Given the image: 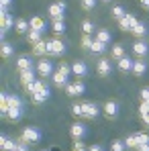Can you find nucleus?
<instances>
[{"label":"nucleus","mask_w":149,"mask_h":151,"mask_svg":"<svg viewBox=\"0 0 149 151\" xmlns=\"http://www.w3.org/2000/svg\"><path fill=\"white\" fill-rule=\"evenodd\" d=\"M21 141H25V143H39L41 141V131L37 127H27L25 131H23Z\"/></svg>","instance_id":"1"},{"label":"nucleus","mask_w":149,"mask_h":151,"mask_svg":"<svg viewBox=\"0 0 149 151\" xmlns=\"http://www.w3.org/2000/svg\"><path fill=\"white\" fill-rule=\"evenodd\" d=\"M49 17L53 21H63V17H66V2H53L49 6Z\"/></svg>","instance_id":"2"},{"label":"nucleus","mask_w":149,"mask_h":151,"mask_svg":"<svg viewBox=\"0 0 149 151\" xmlns=\"http://www.w3.org/2000/svg\"><path fill=\"white\" fill-rule=\"evenodd\" d=\"M63 53H66V43H61L59 39L47 41V55H63Z\"/></svg>","instance_id":"3"},{"label":"nucleus","mask_w":149,"mask_h":151,"mask_svg":"<svg viewBox=\"0 0 149 151\" xmlns=\"http://www.w3.org/2000/svg\"><path fill=\"white\" fill-rule=\"evenodd\" d=\"M137 23H139V21H137V19H135V17H133V14H125L123 19H121V21H119V27H121V29H123V31H133V29H135V25H137Z\"/></svg>","instance_id":"4"},{"label":"nucleus","mask_w":149,"mask_h":151,"mask_svg":"<svg viewBox=\"0 0 149 151\" xmlns=\"http://www.w3.org/2000/svg\"><path fill=\"white\" fill-rule=\"evenodd\" d=\"M14 25H17V21H12V14H10V12H4V14H2V29H0L2 39H4L6 31H8V29H12Z\"/></svg>","instance_id":"5"},{"label":"nucleus","mask_w":149,"mask_h":151,"mask_svg":"<svg viewBox=\"0 0 149 151\" xmlns=\"http://www.w3.org/2000/svg\"><path fill=\"white\" fill-rule=\"evenodd\" d=\"M66 92H68V96H80V94H84V92H86V86H84L82 82L68 84V86H66Z\"/></svg>","instance_id":"6"},{"label":"nucleus","mask_w":149,"mask_h":151,"mask_svg":"<svg viewBox=\"0 0 149 151\" xmlns=\"http://www.w3.org/2000/svg\"><path fill=\"white\" fill-rule=\"evenodd\" d=\"M37 74L39 76H53V65L49 59H41L37 63Z\"/></svg>","instance_id":"7"},{"label":"nucleus","mask_w":149,"mask_h":151,"mask_svg":"<svg viewBox=\"0 0 149 151\" xmlns=\"http://www.w3.org/2000/svg\"><path fill=\"white\" fill-rule=\"evenodd\" d=\"M98 114H100L98 104H94V102H86L84 104V116L86 119H96Z\"/></svg>","instance_id":"8"},{"label":"nucleus","mask_w":149,"mask_h":151,"mask_svg":"<svg viewBox=\"0 0 149 151\" xmlns=\"http://www.w3.org/2000/svg\"><path fill=\"white\" fill-rule=\"evenodd\" d=\"M49 96H51L49 88H45V90H39V92L31 94V98H33V102H35V104H43L45 100H49Z\"/></svg>","instance_id":"9"},{"label":"nucleus","mask_w":149,"mask_h":151,"mask_svg":"<svg viewBox=\"0 0 149 151\" xmlns=\"http://www.w3.org/2000/svg\"><path fill=\"white\" fill-rule=\"evenodd\" d=\"M104 112H106V116H108V119H117V116H119V104H117V102H106V104H104Z\"/></svg>","instance_id":"10"},{"label":"nucleus","mask_w":149,"mask_h":151,"mask_svg":"<svg viewBox=\"0 0 149 151\" xmlns=\"http://www.w3.org/2000/svg\"><path fill=\"white\" fill-rule=\"evenodd\" d=\"M133 51H135V55L145 57V55L149 53V45H147V43H143V41H135V43H133Z\"/></svg>","instance_id":"11"},{"label":"nucleus","mask_w":149,"mask_h":151,"mask_svg":"<svg viewBox=\"0 0 149 151\" xmlns=\"http://www.w3.org/2000/svg\"><path fill=\"white\" fill-rule=\"evenodd\" d=\"M17 65H19L21 72H25V70H33V59H31L29 55H21V57L17 59Z\"/></svg>","instance_id":"12"},{"label":"nucleus","mask_w":149,"mask_h":151,"mask_svg":"<svg viewBox=\"0 0 149 151\" xmlns=\"http://www.w3.org/2000/svg\"><path fill=\"white\" fill-rule=\"evenodd\" d=\"M133 63H135V59H131L129 55H125L119 59V70L121 72H133Z\"/></svg>","instance_id":"13"},{"label":"nucleus","mask_w":149,"mask_h":151,"mask_svg":"<svg viewBox=\"0 0 149 151\" xmlns=\"http://www.w3.org/2000/svg\"><path fill=\"white\" fill-rule=\"evenodd\" d=\"M45 88H47V84H45L43 80H35L33 84L25 86V90L29 92V94H35V92H39V90H45Z\"/></svg>","instance_id":"14"},{"label":"nucleus","mask_w":149,"mask_h":151,"mask_svg":"<svg viewBox=\"0 0 149 151\" xmlns=\"http://www.w3.org/2000/svg\"><path fill=\"white\" fill-rule=\"evenodd\" d=\"M96 70H98L100 76H110V72H112V65H110V61H108V59H100L98 65H96Z\"/></svg>","instance_id":"15"},{"label":"nucleus","mask_w":149,"mask_h":151,"mask_svg":"<svg viewBox=\"0 0 149 151\" xmlns=\"http://www.w3.org/2000/svg\"><path fill=\"white\" fill-rule=\"evenodd\" d=\"M17 143H19V141H12V139L6 137V135L0 137V147H2V151H12L14 147H17Z\"/></svg>","instance_id":"16"},{"label":"nucleus","mask_w":149,"mask_h":151,"mask_svg":"<svg viewBox=\"0 0 149 151\" xmlns=\"http://www.w3.org/2000/svg\"><path fill=\"white\" fill-rule=\"evenodd\" d=\"M70 133H72V137H74V139H82V137L86 135V125H82V123H76V125H72Z\"/></svg>","instance_id":"17"},{"label":"nucleus","mask_w":149,"mask_h":151,"mask_svg":"<svg viewBox=\"0 0 149 151\" xmlns=\"http://www.w3.org/2000/svg\"><path fill=\"white\" fill-rule=\"evenodd\" d=\"M29 25H31V29H35V31H41V33H45V29H47L45 21H43L41 17H33V19L29 21Z\"/></svg>","instance_id":"18"},{"label":"nucleus","mask_w":149,"mask_h":151,"mask_svg":"<svg viewBox=\"0 0 149 151\" xmlns=\"http://www.w3.org/2000/svg\"><path fill=\"white\" fill-rule=\"evenodd\" d=\"M53 84L59 86V88H61V86H68V74H63V72L57 70V72L53 74Z\"/></svg>","instance_id":"19"},{"label":"nucleus","mask_w":149,"mask_h":151,"mask_svg":"<svg viewBox=\"0 0 149 151\" xmlns=\"http://www.w3.org/2000/svg\"><path fill=\"white\" fill-rule=\"evenodd\" d=\"M37 78H35V72L33 70H25V72H21V82H23V86H29V84H33Z\"/></svg>","instance_id":"20"},{"label":"nucleus","mask_w":149,"mask_h":151,"mask_svg":"<svg viewBox=\"0 0 149 151\" xmlns=\"http://www.w3.org/2000/svg\"><path fill=\"white\" fill-rule=\"evenodd\" d=\"M72 74H76V76H86V74H88V65H86L84 61H76L74 65H72Z\"/></svg>","instance_id":"21"},{"label":"nucleus","mask_w":149,"mask_h":151,"mask_svg":"<svg viewBox=\"0 0 149 151\" xmlns=\"http://www.w3.org/2000/svg\"><path fill=\"white\" fill-rule=\"evenodd\" d=\"M145 72H147L145 61H143V59H135V63H133V74L135 76H143Z\"/></svg>","instance_id":"22"},{"label":"nucleus","mask_w":149,"mask_h":151,"mask_svg":"<svg viewBox=\"0 0 149 151\" xmlns=\"http://www.w3.org/2000/svg\"><path fill=\"white\" fill-rule=\"evenodd\" d=\"M110 39H112V37H110V31H106V29H98V31H96V41H100V43L106 45V43H110Z\"/></svg>","instance_id":"23"},{"label":"nucleus","mask_w":149,"mask_h":151,"mask_svg":"<svg viewBox=\"0 0 149 151\" xmlns=\"http://www.w3.org/2000/svg\"><path fill=\"white\" fill-rule=\"evenodd\" d=\"M14 29H17V33L25 35V33H29V31H31V25L27 23L25 19H19V21H17V25H14Z\"/></svg>","instance_id":"24"},{"label":"nucleus","mask_w":149,"mask_h":151,"mask_svg":"<svg viewBox=\"0 0 149 151\" xmlns=\"http://www.w3.org/2000/svg\"><path fill=\"white\" fill-rule=\"evenodd\" d=\"M27 37H29V41L35 45V43H39V41H43V33L41 31H35V29H31L29 33H27Z\"/></svg>","instance_id":"25"},{"label":"nucleus","mask_w":149,"mask_h":151,"mask_svg":"<svg viewBox=\"0 0 149 151\" xmlns=\"http://www.w3.org/2000/svg\"><path fill=\"white\" fill-rule=\"evenodd\" d=\"M33 53L35 55H47V41H39L33 45Z\"/></svg>","instance_id":"26"},{"label":"nucleus","mask_w":149,"mask_h":151,"mask_svg":"<svg viewBox=\"0 0 149 151\" xmlns=\"http://www.w3.org/2000/svg\"><path fill=\"white\" fill-rule=\"evenodd\" d=\"M23 100L17 96V94H8V108H21Z\"/></svg>","instance_id":"27"},{"label":"nucleus","mask_w":149,"mask_h":151,"mask_svg":"<svg viewBox=\"0 0 149 151\" xmlns=\"http://www.w3.org/2000/svg\"><path fill=\"white\" fill-rule=\"evenodd\" d=\"M0 53H2V57H12V53H14V47H12L10 43L2 41V49H0Z\"/></svg>","instance_id":"28"},{"label":"nucleus","mask_w":149,"mask_h":151,"mask_svg":"<svg viewBox=\"0 0 149 151\" xmlns=\"http://www.w3.org/2000/svg\"><path fill=\"white\" fill-rule=\"evenodd\" d=\"M6 116H8L10 121H19V119L23 116V106H21V108H10Z\"/></svg>","instance_id":"29"},{"label":"nucleus","mask_w":149,"mask_h":151,"mask_svg":"<svg viewBox=\"0 0 149 151\" xmlns=\"http://www.w3.org/2000/svg\"><path fill=\"white\" fill-rule=\"evenodd\" d=\"M133 33H135V35H137V37H143V35H145V33H147V25H145V23H141V21H139V23H137V25H135V29H133Z\"/></svg>","instance_id":"30"},{"label":"nucleus","mask_w":149,"mask_h":151,"mask_svg":"<svg viewBox=\"0 0 149 151\" xmlns=\"http://www.w3.org/2000/svg\"><path fill=\"white\" fill-rule=\"evenodd\" d=\"M110 55H112V59H121V57H125L123 45H114V47H112V51H110Z\"/></svg>","instance_id":"31"},{"label":"nucleus","mask_w":149,"mask_h":151,"mask_svg":"<svg viewBox=\"0 0 149 151\" xmlns=\"http://www.w3.org/2000/svg\"><path fill=\"white\" fill-rule=\"evenodd\" d=\"M125 143H127V147H135V149H137V147L141 145V143H139V137H137V135H131V137H127V141H125Z\"/></svg>","instance_id":"32"},{"label":"nucleus","mask_w":149,"mask_h":151,"mask_svg":"<svg viewBox=\"0 0 149 151\" xmlns=\"http://www.w3.org/2000/svg\"><path fill=\"white\" fill-rule=\"evenodd\" d=\"M104 49H106V45H104V43H100V41H94V43H92V47H90L92 53H104Z\"/></svg>","instance_id":"33"},{"label":"nucleus","mask_w":149,"mask_h":151,"mask_svg":"<svg viewBox=\"0 0 149 151\" xmlns=\"http://www.w3.org/2000/svg\"><path fill=\"white\" fill-rule=\"evenodd\" d=\"M125 149H127L125 141H112V145H110V151H125Z\"/></svg>","instance_id":"34"},{"label":"nucleus","mask_w":149,"mask_h":151,"mask_svg":"<svg viewBox=\"0 0 149 151\" xmlns=\"http://www.w3.org/2000/svg\"><path fill=\"white\" fill-rule=\"evenodd\" d=\"M82 29H84V35H92V33H94V23L84 21V23H82Z\"/></svg>","instance_id":"35"},{"label":"nucleus","mask_w":149,"mask_h":151,"mask_svg":"<svg viewBox=\"0 0 149 151\" xmlns=\"http://www.w3.org/2000/svg\"><path fill=\"white\" fill-rule=\"evenodd\" d=\"M53 31L55 33H63L66 31V23L63 21H53Z\"/></svg>","instance_id":"36"},{"label":"nucleus","mask_w":149,"mask_h":151,"mask_svg":"<svg viewBox=\"0 0 149 151\" xmlns=\"http://www.w3.org/2000/svg\"><path fill=\"white\" fill-rule=\"evenodd\" d=\"M96 6V0H82V8L84 10H94Z\"/></svg>","instance_id":"37"},{"label":"nucleus","mask_w":149,"mask_h":151,"mask_svg":"<svg viewBox=\"0 0 149 151\" xmlns=\"http://www.w3.org/2000/svg\"><path fill=\"white\" fill-rule=\"evenodd\" d=\"M12 6V0H0V12H8V8Z\"/></svg>","instance_id":"38"},{"label":"nucleus","mask_w":149,"mask_h":151,"mask_svg":"<svg viewBox=\"0 0 149 151\" xmlns=\"http://www.w3.org/2000/svg\"><path fill=\"white\" fill-rule=\"evenodd\" d=\"M112 14H114V17H117V19L121 21V19H123L127 12H125V8H123V6H114V8H112Z\"/></svg>","instance_id":"39"},{"label":"nucleus","mask_w":149,"mask_h":151,"mask_svg":"<svg viewBox=\"0 0 149 151\" xmlns=\"http://www.w3.org/2000/svg\"><path fill=\"white\" fill-rule=\"evenodd\" d=\"M92 43H94V41H92V37H90V35H84V37H82V47L90 49V47H92Z\"/></svg>","instance_id":"40"},{"label":"nucleus","mask_w":149,"mask_h":151,"mask_svg":"<svg viewBox=\"0 0 149 151\" xmlns=\"http://www.w3.org/2000/svg\"><path fill=\"white\" fill-rule=\"evenodd\" d=\"M72 112H74L76 116H84V104H76V106H72Z\"/></svg>","instance_id":"41"},{"label":"nucleus","mask_w":149,"mask_h":151,"mask_svg":"<svg viewBox=\"0 0 149 151\" xmlns=\"http://www.w3.org/2000/svg\"><path fill=\"white\" fill-rule=\"evenodd\" d=\"M59 72H63V74H72V65H68V63H59V68H57Z\"/></svg>","instance_id":"42"},{"label":"nucleus","mask_w":149,"mask_h":151,"mask_svg":"<svg viewBox=\"0 0 149 151\" xmlns=\"http://www.w3.org/2000/svg\"><path fill=\"white\" fill-rule=\"evenodd\" d=\"M141 100L149 106V88H143V90H141Z\"/></svg>","instance_id":"43"},{"label":"nucleus","mask_w":149,"mask_h":151,"mask_svg":"<svg viewBox=\"0 0 149 151\" xmlns=\"http://www.w3.org/2000/svg\"><path fill=\"white\" fill-rule=\"evenodd\" d=\"M12 151H29V147H27L25 141H19V143H17V147H14Z\"/></svg>","instance_id":"44"},{"label":"nucleus","mask_w":149,"mask_h":151,"mask_svg":"<svg viewBox=\"0 0 149 151\" xmlns=\"http://www.w3.org/2000/svg\"><path fill=\"white\" fill-rule=\"evenodd\" d=\"M137 137H139V143H149V135L147 133H137Z\"/></svg>","instance_id":"45"},{"label":"nucleus","mask_w":149,"mask_h":151,"mask_svg":"<svg viewBox=\"0 0 149 151\" xmlns=\"http://www.w3.org/2000/svg\"><path fill=\"white\" fill-rule=\"evenodd\" d=\"M74 147H76V151H82V149H84V145H82V141H80V139H76Z\"/></svg>","instance_id":"46"},{"label":"nucleus","mask_w":149,"mask_h":151,"mask_svg":"<svg viewBox=\"0 0 149 151\" xmlns=\"http://www.w3.org/2000/svg\"><path fill=\"white\" fill-rule=\"evenodd\" d=\"M137 151H149V143H141V145L137 147Z\"/></svg>","instance_id":"47"},{"label":"nucleus","mask_w":149,"mask_h":151,"mask_svg":"<svg viewBox=\"0 0 149 151\" xmlns=\"http://www.w3.org/2000/svg\"><path fill=\"white\" fill-rule=\"evenodd\" d=\"M90 151H104V149H102L100 145H92V147H90Z\"/></svg>","instance_id":"48"},{"label":"nucleus","mask_w":149,"mask_h":151,"mask_svg":"<svg viewBox=\"0 0 149 151\" xmlns=\"http://www.w3.org/2000/svg\"><path fill=\"white\" fill-rule=\"evenodd\" d=\"M141 6H143V8H147V10H149V0H141Z\"/></svg>","instance_id":"49"}]
</instances>
